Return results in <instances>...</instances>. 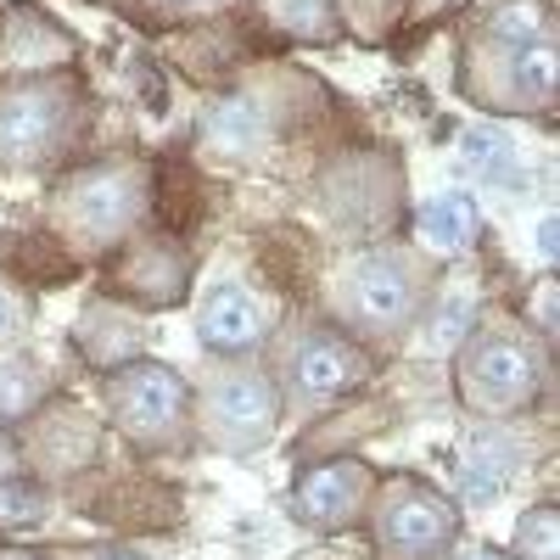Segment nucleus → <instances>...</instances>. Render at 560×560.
<instances>
[{
    "label": "nucleus",
    "mask_w": 560,
    "mask_h": 560,
    "mask_svg": "<svg viewBox=\"0 0 560 560\" xmlns=\"http://www.w3.org/2000/svg\"><path fill=\"white\" fill-rule=\"evenodd\" d=\"M555 236H560L555 219H544V224H538V253H544V258H555Z\"/></svg>",
    "instance_id": "obj_20"
},
{
    "label": "nucleus",
    "mask_w": 560,
    "mask_h": 560,
    "mask_svg": "<svg viewBox=\"0 0 560 560\" xmlns=\"http://www.w3.org/2000/svg\"><path fill=\"white\" fill-rule=\"evenodd\" d=\"M68 213L90 230V236H113L140 213V179L129 168H96L68 185Z\"/></svg>",
    "instance_id": "obj_4"
},
{
    "label": "nucleus",
    "mask_w": 560,
    "mask_h": 560,
    "mask_svg": "<svg viewBox=\"0 0 560 560\" xmlns=\"http://www.w3.org/2000/svg\"><path fill=\"white\" fill-rule=\"evenodd\" d=\"M516 544H522L527 560H560V510L555 504L527 510L522 527H516Z\"/></svg>",
    "instance_id": "obj_17"
},
{
    "label": "nucleus",
    "mask_w": 560,
    "mask_h": 560,
    "mask_svg": "<svg viewBox=\"0 0 560 560\" xmlns=\"http://www.w3.org/2000/svg\"><path fill=\"white\" fill-rule=\"evenodd\" d=\"M555 79H560V57L549 39H533L516 51V84L527 90V96H555Z\"/></svg>",
    "instance_id": "obj_16"
},
{
    "label": "nucleus",
    "mask_w": 560,
    "mask_h": 560,
    "mask_svg": "<svg viewBox=\"0 0 560 560\" xmlns=\"http://www.w3.org/2000/svg\"><path fill=\"white\" fill-rule=\"evenodd\" d=\"M45 516V493L34 482H0V527H34Z\"/></svg>",
    "instance_id": "obj_18"
},
{
    "label": "nucleus",
    "mask_w": 560,
    "mask_h": 560,
    "mask_svg": "<svg viewBox=\"0 0 560 560\" xmlns=\"http://www.w3.org/2000/svg\"><path fill=\"white\" fill-rule=\"evenodd\" d=\"M510 477H516V443L510 438H482L471 448V459H465V471H459L465 499H499Z\"/></svg>",
    "instance_id": "obj_12"
},
{
    "label": "nucleus",
    "mask_w": 560,
    "mask_h": 560,
    "mask_svg": "<svg viewBox=\"0 0 560 560\" xmlns=\"http://www.w3.org/2000/svg\"><path fill=\"white\" fill-rule=\"evenodd\" d=\"M459 382L477 409H516L538 393V359L516 337H482L465 353Z\"/></svg>",
    "instance_id": "obj_1"
},
{
    "label": "nucleus",
    "mask_w": 560,
    "mask_h": 560,
    "mask_svg": "<svg viewBox=\"0 0 560 560\" xmlns=\"http://www.w3.org/2000/svg\"><path fill=\"white\" fill-rule=\"evenodd\" d=\"M292 382L308 398H337V393L364 382V353L348 348L342 337H308L292 359Z\"/></svg>",
    "instance_id": "obj_8"
},
{
    "label": "nucleus",
    "mask_w": 560,
    "mask_h": 560,
    "mask_svg": "<svg viewBox=\"0 0 560 560\" xmlns=\"http://www.w3.org/2000/svg\"><path fill=\"white\" fill-rule=\"evenodd\" d=\"M213 415H219V427L224 432H236V438H264L275 427V415H280V398L264 376H230L219 393H213Z\"/></svg>",
    "instance_id": "obj_10"
},
{
    "label": "nucleus",
    "mask_w": 560,
    "mask_h": 560,
    "mask_svg": "<svg viewBox=\"0 0 560 560\" xmlns=\"http://www.w3.org/2000/svg\"><path fill=\"white\" fill-rule=\"evenodd\" d=\"M163 258H168V247H140V253H135V258L124 264V280H135V292H147L152 303H163V298L174 303V298L185 292V287H179V275H185V264L174 258L168 269H158Z\"/></svg>",
    "instance_id": "obj_13"
},
{
    "label": "nucleus",
    "mask_w": 560,
    "mask_h": 560,
    "mask_svg": "<svg viewBox=\"0 0 560 560\" xmlns=\"http://www.w3.org/2000/svg\"><path fill=\"white\" fill-rule=\"evenodd\" d=\"M459 560H504V555H493V549H471V555H459Z\"/></svg>",
    "instance_id": "obj_22"
},
{
    "label": "nucleus",
    "mask_w": 560,
    "mask_h": 560,
    "mask_svg": "<svg viewBox=\"0 0 560 560\" xmlns=\"http://www.w3.org/2000/svg\"><path fill=\"white\" fill-rule=\"evenodd\" d=\"M96 560H140V555H129V549H107V555H96Z\"/></svg>",
    "instance_id": "obj_23"
},
{
    "label": "nucleus",
    "mask_w": 560,
    "mask_h": 560,
    "mask_svg": "<svg viewBox=\"0 0 560 560\" xmlns=\"http://www.w3.org/2000/svg\"><path fill=\"white\" fill-rule=\"evenodd\" d=\"M264 331L258 319V303L242 292V287H219L208 303H202V319H197V337L213 348V353H242L253 348Z\"/></svg>",
    "instance_id": "obj_9"
},
{
    "label": "nucleus",
    "mask_w": 560,
    "mask_h": 560,
    "mask_svg": "<svg viewBox=\"0 0 560 560\" xmlns=\"http://www.w3.org/2000/svg\"><path fill=\"white\" fill-rule=\"evenodd\" d=\"M12 325H18V308H12L7 292H0V337H12Z\"/></svg>",
    "instance_id": "obj_21"
},
{
    "label": "nucleus",
    "mask_w": 560,
    "mask_h": 560,
    "mask_svg": "<svg viewBox=\"0 0 560 560\" xmlns=\"http://www.w3.org/2000/svg\"><path fill=\"white\" fill-rule=\"evenodd\" d=\"M420 236H427V247H438V253H465L471 236H477L471 197H432L427 208H420Z\"/></svg>",
    "instance_id": "obj_11"
},
{
    "label": "nucleus",
    "mask_w": 560,
    "mask_h": 560,
    "mask_svg": "<svg viewBox=\"0 0 560 560\" xmlns=\"http://www.w3.org/2000/svg\"><path fill=\"white\" fill-rule=\"evenodd\" d=\"M415 308V280L398 258H364L353 269V314L364 325H376V331H387V325H404Z\"/></svg>",
    "instance_id": "obj_5"
},
{
    "label": "nucleus",
    "mask_w": 560,
    "mask_h": 560,
    "mask_svg": "<svg viewBox=\"0 0 560 560\" xmlns=\"http://www.w3.org/2000/svg\"><path fill=\"white\" fill-rule=\"evenodd\" d=\"M258 135H264V113L253 102H219L208 113V140H213V147L242 152V147H253Z\"/></svg>",
    "instance_id": "obj_14"
},
{
    "label": "nucleus",
    "mask_w": 560,
    "mask_h": 560,
    "mask_svg": "<svg viewBox=\"0 0 560 560\" xmlns=\"http://www.w3.org/2000/svg\"><path fill=\"white\" fill-rule=\"evenodd\" d=\"M62 102L51 90H12L0 102V158H39L57 140Z\"/></svg>",
    "instance_id": "obj_6"
},
{
    "label": "nucleus",
    "mask_w": 560,
    "mask_h": 560,
    "mask_svg": "<svg viewBox=\"0 0 560 560\" xmlns=\"http://www.w3.org/2000/svg\"><path fill=\"white\" fill-rule=\"evenodd\" d=\"M493 39H510V45L549 39V7L544 0H516V7L493 12Z\"/></svg>",
    "instance_id": "obj_15"
},
{
    "label": "nucleus",
    "mask_w": 560,
    "mask_h": 560,
    "mask_svg": "<svg viewBox=\"0 0 560 560\" xmlns=\"http://www.w3.org/2000/svg\"><path fill=\"white\" fill-rule=\"evenodd\" d=\"M465 163L482 168V174H510V147L493 129H471L465 135Z\"/></svg>",
    "instance_id": "obj_19"
},
{
    "label": "nucleus",
    "mask_w": 560,
    "mask_h": 560,
    "mask_svg": "<svg viewBox=\"0 0 560 560\" xmlns=\"http://www.w3.org/2000/svg\"><path fill=\"white\" fill-rule=\"evenodd\" d=\"M113 409L124 415V427L152 438L163 427H174L185 409V382L168 364H129L124 376H113Z\"/></svg>",
    "instance_id": "obj_3"
},
{
    "label": "nucleus",
    "mask_w": 560,
    "mask_h": 560,
    "mask_svg": "<svg viewBox=\"0 0 560 560\" xmlns=\"http://www.w3.org/2000/svg\"><path fill=\"white\" fill-rule=\"evenodd\" d=\"M448 538H454V504L427 482H393L382 504V544L404 560H427Z\"/></svg>",
    "instance_id": "obj_2"
},
{
    "label": "nucleus",
    "mask_w": 560,
    "mask_h": 560,
    "mask_svg": "<svg viewBox=\"0 0 560 560\" xmlns=\"http://www.w3.org/2000/svg\"><path fill=\"white\" fill-rule=\"evenodd\" d=\"M364 465L359 459H337V465H319L298 482V516L308 527H342L353 516V504L364 493Z\"/></svg>",
    "instance_id": "obj_7"
}]
</instances>
